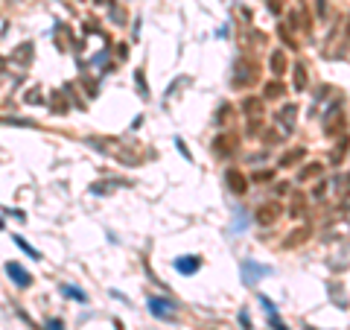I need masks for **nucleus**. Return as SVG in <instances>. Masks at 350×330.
Returning <instances> with one entry per match:
<instances>
[{
  "label": "nucleus",
  "mask_w": 350,
  "mask_h": 330,
  "mask_svg": "<svg viewBox=\"0 0 350 330\" xmlns=\"http://www.w3.org/2000/svg\"><path fill=\"white\" fill-rule=\"evenodd\" d=\"M146 307H149V313L158 315V318H172L175 310H178V304L169 301V298H164V295H152L149 301H146Z\"/></svg>",
  "instance_id": "1"
},
{
  "label": "nucleus",
  "mask_w": 350,
  "mask_h": 330,
  "mask_svg": "<svg viewBox=\"0 0 350 330\" xmlns=\"http://www.w3.org/2000/svg\"><path fill=\"white\" fill-rule=\"evenodd\" d=\"M266 275H271V266H263V263H257V260H245V263H242V283L254 286L257 280L266 278Z\"/></svg>",
  "instance_id": "2"
},
{
  "label": "nucleus",
  "mask_w": 350,
  "mask_h": 330,
  "mask_svg": "<svg viewBox=\"0 0 350 330\" xmlns=\"http://www.w3.org/2000/svg\"><path fill=\"white\" fill-rule=\"evenodd\" d=\"M6 275L15 280V286H21V289H27V286L33 283V275H30V272H27V269H24L18 260H9V263H6Z\"/></svg>",
  "instance_id": "3"
},
{
  "label": "nucleus",
  "mask_w": 350,
  "mask_h": 330,
  "mask_svg": "<svg viewBox=\"0 0 350 330\" xmlns=\"http://www.w3.org/2000/svg\"><path fill=\"white\" fill-rule=\"evenodd\" d=\"M225 184L231 187V193H236V196H242V193L248 190V178H245V173L242 170H225Z\"/></svg>",
  "instance_id": "4"
},
{
  "label": "nucleus",
  "mask_w": 350,
  "mask_h": 330,
  "mask_svg": "<svg viewBox=\"0 0 350 330\" xmlns=\"http://www.w3.org/2000/svg\"><path fill=\"white\" fill-rule=\"evenodd\" d=\"M199 269H201V257H196V254L175 257V272H181V275H196Z\"/></svg>",
  "instance_id": "5"
},
{
  "label": "nucleus",
  "mask_w": 350,
  "mask_h": 330,
  "mask_svg": "<svg viewBox=\"0 0 350 330\" xmlns=\"http://www.w3.org/2000/svg\"><path fill=\"white\" fill-rule=\"evenodd\" d=\"M33 50H35L33 44H30V41H24L18 50H12V62H15V65H21V68H27V65L33 62Z\"/></svg>",
  "instance_id": "6"
},
{
  "label": "nucleus",
  "mask_w": 350,
  "mask_h": 330,
  "mask_svg": "<svg viewBox=\"0 0 350 330\" xmlns=\"http://www.w3.org/2000/svg\"><path fill=\"white\" fill-rule=\"evenodd\" d=\"M277 216H280V208L277 205H266V208H260V213H257V222L260 225H271Z\"/></svg>",
  "instance_id": "7"
},
{
  "label": "nucleus",
  "mask_w": 350,
  "mask_h": 330,
  "mask_svg": "<svg viewBox=\"0 0 350 330\" xmlns=\"http://www.w3.org/2000/svg\"><path fill=\"white\" fill-rule=\"evenodd\" d=\"M62 295L73 298V301H79V304H88V295H85L79 286H73V283H62Z\"/></svg>",
  "instance_id": "8"
},
{
  "label": "nucleus",
  "mask_w": 350,
  "mask_h": 330,
  "mask_svg": "<svg viewBox=\"0 0 350 330\" xmlns=\"http://www.w3.org/2000/svg\"><path fill=\"white\" fill-rule=\"evenodd\" d=\"M271 70H274V76H280V73L286 70V53L283 50L271 53Z\"/></svg>",
  "instance_id": "9"
},
{
  "label": "nucleus",
  "mask_w": 350,
  "mask_h": 330,
  "mask_svg": "<svg viewBox=\"0 0 350 330\" xmlns=\"http://www.w3.org/2000/svg\"><path fill=\"white\" fill-rule=\"evenodd\" d=\"M213 149H216L219 155H231L233 149H236V143H233V138L225 135V138H216V146H213Z\"/></svg>",
  "instance_id": "10"
},
{
  "label": "nucleus",
  "mask_w": 350,
  "mask_h": 330,
  "mask_svg": "<svg viewBox=\"0 0 350 330\" xmlns=\"http://www.w3.org/2000/svg\"><path fill=\"white\" fill-rule=\"evenodd\" d=\"M12 240L18 243V248H21V251H27V254H30V257H35V260H41V251H38V248H33V245L27 243L21 234H12Z\"/></svg>",
  "instance_id": "11"
},
{
  "label": "nucleus",
  "mask_w": 350,
  "mask_h": 330,
  "mask_svg": "<svg viewBox=\"0 0 350 330\" xmlns=\"http://www.w3.org/2000/svg\"><path fill=\"white\" fill-rule=\"evenodd\" d=\"M321 170H324L321 164H309V167H303V170L298 173V181H309V178H318V175H321Z\"/></svg>",
  "instance_id": "12"
},
{
  "label": "nucleus",
  "mask_w": 350,
  "mask_h": 330,
  "mask_svg": "<svg viewBox=\"0 0 350 330\" xmlns=\"http://www.w3.org/2000/svg\"><path fill=\"white\" fill-rule=\"evenodd\" d=\"M295 114H298V108H295V105H286L283 111H280V123H283V129H292V126H295Z\"/></svg>",
  "instance_id": "13"
},
{
  "label": "nucleus",
  "mask_w": 350,
  "mask_h": 330,
  "mask_svg": "<svg viewBox=\"0 0 350 330\" xmlns=\"http://www.w3.org/2000/svg\"><path fill=\"white\" fill-rule=\"evenodd\" d=\"M67 41H70V30H67L65 24H59L56 27V44H59V50H67Z\"/></svg>",
  "instance_id": "14"
},
{
  "label": "nucleus",
  "mask_w": 350,
  "mask_h": 330,
  "mask_svg": "<svg viewBox=\"0 0 350 330\" xmlns=\"http://www.w3.org/2000/svg\"><path fill=\"white\" fill-rule=\"evenodd\" d=\"M24 103H30V105H41V103H44L41 88H30V91H27V97H24Z\"/></svg>",
  "instance_id": "15"
},
{
  "label": "nucleus",
  "mask_w": 350,
  "mask_h": 330,
  "mask_svg": "<svg viewBox=\"0 0 350 330\" xmlns=\"http://www.w3.org/2000/svg\"><path fill=\"white\" fill-rule=\"evenodd\" d=\"M303 88H306V68L295 65V91H303Z\"/></svg>",
  "instance_id": "16"
},
{
  "label": "nucleus",
  "mask_w": 350,
  "mask_h": 330,
  "mask_svg": "<svg viewBox=\"0 0 350 330\" xmlns=\"http://www.w3.org/2000/svg\"><path fill=\"white\" fill-rule=\"evenodd\" d=\"M134 85H137V91H140V97H143V100L149 97V88H146V76H143V70H137V73H134Z\"/></svg>",
  "instance_id": "17"
},
{
  "label": "nucleus",
  "mask_w": 350,
  "mask_h": 330,
  "mask_svg": "<svg viewBox=\"0 0 350 330\" xmlns=\"http://www.w3.org/2000/svg\"><path fill=\"white\" fill-rule=\"evenodd\" d=\"M260 108H263L260 100H245V103H242V111H245V114H254V117H260Z\"/></svg>",
  "instance_id": "18"
},
{
  "label": "nucleus",
  "mask_w": 350,
  "mask_h": 330,
  "mask_svg": "<svg viewBox=\"0 0 350 330\" xmlns=\"http://www.w3.org/2000/svg\"><path fill=\"white\" fill-rule=\"evenodd\" d=\"M286 88L280 85V82H271V85H266V100H274V97H283Z\"/></svg>",
  "instance_id": "19"
},
{
  "label": "nucleus",
  "mask_w": 350,
  "mask_h": 330,
  "mask_svg": "<svg viewBox=\"0 0 350 330\" xmlns=\"http://www.w3.org/2000/svg\"><path fill=\"white\" fill-rule=\"evenodd\" d=\"M260 304H263V310H266V315H277V307H274V301L266 295H260Z\"/></svg>",
  "instance_id": "20"
},
{
  "label": "nucleus",
  "mask_w": 350,
  "mask_h": 330,
  "mask_svg": "<svg viewBox=\"0 0 350 330\" xmlns=\"http://www.w3.org/2000/svg\"><path fill=\"white\" fill-rule=\"evenodd\" d=\"M298 158H303V149H295V152H289V155H283V161H280V164H283V167H292V164H295Z\"/></svg>",
  "instance_id": "21"
},
{
  "label": "nucleus",
  "mask_w": 350,
  "mask_h": 330,
  "mask_svg": "<svg viewBox=\"0 0 350 330\" xmlns=\"http://www.w3.org/2000/svg\"><path fill=\"white\" fill-rule=\"evenodd\" d=\"M306 240V231H295V237H286V248H292V245H298Z\"/></svg>",
  "instance_id": "22"
},
{
  "label": "nucleus",
  "mask_w": 350,
  "mask_h": 330,
  "mask_svg": "<svg viewBox=\"0 0 350 330\" xmlns=\"http://www.w3.org/2000/svg\"><path fill=\"white\" fill-rule=\"evenodd\" d=\"M239 324H242V330H254V327H251V315L245 313V310L239 313Z\"/></svg>",
  "instance_id": "23"
},
{
  "label": "nucleus",
  "mask_w": 350,
  "mask_h": 330,
  "mask_svg": "<svg viewBox=\"0 0 350 330\" xmlns=\"http://www.w3.org/2000/svg\"><path fill=\"white\" fill-rule=\"evenodd\" d=\"M0 123H12V126H33L30 120H21V117H3Z\"/></svg>",
  "instance_id": "24"
},
{
  "label": "nucleus",
  "mask_w": 350,
  "mask_h": 330,
  "mask_svg": "<svg viewBox=\"0 0 350 330\" xmlns=\"http://www.w3.org/2000/svg\"><path fill=\"white\" fill-rule=\"evenodd\" d=\"M175 146H178V152H181V155L187 158V161H190V149L184 146V140H181V138H175Z\"/></svg>",
  "instance_id": "25"
},
{
  "label": "nucleus",
  "mask_w": 350,
  "mask_h": 330,
  "mask_svg": "<svg viewBox=\"0 0 350 330\" xmlns=\"http://www.w3.org/2000/svg\"><path fill=\"white\" fill-rule=\"evenodd\" d=\"M268 318H271V327H274V330H289V327L283 324V321L277 318V315H268Z\"/></svg>",
  "instance_id": "26"
},
{
  "label": "nucleus",
  "mask_w": 350,
  "mask_h": 330,
  "mask_svg": "<svg viewBox=\"0 0 350 330\" xmlns=\"http://www.w3.org/2000/svg\"><path fill=\"white\" fill-rule=\"evenodd\" d=\"M53 108H56V111H67V103H65V97H56V103H53Z\"/></svg>",
  "instance_id": "27"
},
{
  "label": "nucleus",
  "mask_w": 350,
  "mask_h": 330,
  "mask_svg": "<svg viewBox=\"0 0 350 330\" xmlns=\"http://www.w3.org/2000/svg\"><path fill=\"white\" fill-rule=\"evenodd\" d=\"M47 330H65V324H62L59 318H50V321H47Z\"/></svg>",
  "instance_id": "28"
},
{
  "label": "nucleus",
  "mask_w": 350,
  "mask_h": 330,
  "mask_svg": "<svg viewBox=\"0 0 350 330\" xmlns=\"http://www.w3.org/2000/svg\"><path fill=\"white\" fill-rule=\"evenodd\" d=\"M91 193H108V184H102V181H100V184H94V187H91Z\"/></svg>",
  "instance_id": "29"
},
{
  "label": "nucleus",
  "mask_w": 350,
  "mask_h": 330,
  "mask_svg": "<svg viewBox=\"0 0 350 330\" xmlns=\"http://www.w3.org/2000/svg\"><path fill=\"white\" fill-rule=\"evenodd\" d=\"M318 15H321V18L327 15V6H324V0H318Z\"/></svg>",
  "instance_id": "30"
},
{
  "label": "nucleus",
  "mask_w": 350,
  "mask_h": 330,
  "mask_svg": "<svg viewBox=\"0 0 350 330\" xmlns=\"http://www.w3.org/2000/svg\"><path fill=\"white\" fill-rule=\"evenodd\" d=\"M3 68H6V62H3V59H0V73H3Z\"/></svg>",
  "instance_id": "31"
},
{
  "label": "nucleus",
  "mask_w": 350,
  "mask_h": 330,
  "mask_svg": "<svg viewBox=\"0 0 350 330\" xmlns=\"http://www.w3.org/2000/svg\"><path fill=\"white\" fill-rule=\"evenodd\" d=\"M0 231H3V219H0Z\"/></svg>",
  "instance_id": "32"
},
{
  "label": "nucleus",
  "mask_w": 350,
  "mask_h": 330,
  "mask_svg": "<svg viewBox=\"0 0 350 330\" xmlns=\"http://www.w3.org/2000/svg\"><path fill=\"white\" fill-rule=\"evenodd\" d=\"M94 3H105V0H94Z\"/></svg>",
  "instance_id": "33"
}]
</instances>
